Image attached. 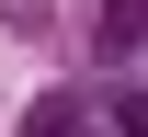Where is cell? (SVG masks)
Here are the masks:
<instances>
[{
  "mask_svg": "<svg viewBox=\"0 0 148 137\" xmlns=\"http://www.w3.org/2000/svg\"><path fill=\"white\" fill-rule=\"evenodd\" d=\"M103 46H114V57H125V46H148V0H114V12H103Z\"/></svg>",
  "mask_w": 148,
  "mask_h": 137,
  "instance_id": "1",
  "label": "cell"
},
{
  "mask_svg": "<svg viewBox=\"0 0 148 137\" xmlns=\"http://www.w3.org/2000/svg\"><path fill=\"white\" fill-rule=\"evenodd\" d=\"M34 137H91V103H46V114H34Z\"/></svg>",
  "mask_w": 148,
  "mask_h": 137,
  "instance_id": "2",
  "label": "cell"
},
{
  "mask_svg": "<svg viewBox=\"0 0 148 137\" xmlns=\"http://www.w3.org/2000/svg\"><path fill=\"white\" fill-rule=\"evenodd\" d=\"M103 126H114V137H148V92H114V103H103Z\"/></svg>",
  "mask_w": 148,
  "mask_h": 137,
  "instance_id": "3",
  "label": "cell"
}]
</instances>
